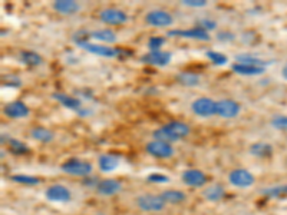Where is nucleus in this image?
<instances>
[{
	"label": "nucleus",
	"mask_w": 287,
	"mask_h": 215,
	"mask_svg": "<svg viewBox=\"0 0 287 215\" xmlns=\"http://www.w3.org/2000/svg\"><path fill=\"white\" fill-rule=\"evenodd\" d=\"M281 78H283L284 81H287V63L281 67Z\"/></svg>",
	"instance_id": "41"
},
{
	"label": "nucleus",
	"mask_w": 287,
	"mask_h": 215,
	"mask_svg": "<svg viewBox=\"0 0 287 215\" xmlns=\"http://www.w3.org/2000/svg\"><path fill=\"white\" fill-rule=\"evenodd\" d=\"M98 166L102 172H112L119 166V158L112 154H104L98 158Z\"/></svg>",
	"instance_id": "20"
},
{
	"label": "nucleus",
	"mask_w": 287,
	"mask_h": 215,
	"mask_svg": "<svg viewBox=\"0 0 287 215\" xmlns=\"http://www.w3.org/2000/svg\"><path fill=\"white\" fill-rule=\"evenodd\" d=\"M215 38L220 42H233L236 39V34L231 33V32H218Z\"/></svg>",
	"instance_id": "39"
},
{
	"label": "nucleus",
	"mask_w": 287,
	"mask_h": 215,
	"mask_svg": "<svg viewBox=\"0 0 287 215\" xmlns=\"http://www.w3.org/2000/svg\"><path fill=\"white\" fill-rule=\"evenodd\" d=\"M191 132V128L188 124L181 122V121H171L164 126L158 128L152 132V138L156 141H164L168 144L180 141L187 138Z\"/></svg>",
	"instance_id": "1"
},
{
	"label": "nucleus",
	"mask_w": 287,
	"mask_h": 215,
	"mask_svg": "<svg viewBox=\"0 0 287 215\" xmlns=\"http://www.w3.org/2000/svg\"><path fill=\"white\" fill-rule=\"evenodd\" d=\"M145 23L152 27H170L174 23V16L164 9H154L145 15Z\"/></svg>",
	"instance_id": "4"
},
{
	"label": "nucleus",
	"mask_w": 287,
	"mask_h": 215,
	"mask_svg": "<svg viewBox=\"0 0 287 215\" xmlns=\"http://www.w3.org/2000/svg\"><path fill=\"white\" fill-rule=\"evenodd\" d=\"M52 9L56 10L60 15H75L81 10V5L75 0H56L52 3Z\"/></svg>",
	"instance_id": "18"
},
{
	"label": "nucleus",
	"mask_w": 287,
	"mask_h": 215,
	"mask_svg": "<svg viewBox=\"0 0 287 215\" xmlns=\"http://www.w3.org/2000/svg\"><path fill=\"white\" fill-rule=\"evenodd\" d=\"M3 114L10 118V119H23L26 116H29L30 114V109L26 105L25 102L22 100H13V102H9L3 108Z\"/></svg>",
	"instance_id": "14"
},
{
	"label": "nucleus",
	"mask_w": 287,
	"mask_h": 215,
	"mask_svg": "<svg viewBox=\"0 0 287 215\" xmlns=\"http://www.w3.org/2000/svg\"><path fill=\"white\" fill-rule=\"evenodd\" d=\"M197 25L198 27L204 29L205 32H208V33H210V30H214L217 27V23L214 20H211V19H201V20H198Z\"/></svg>",
	"instance_id": "36"
},
{
	"label": "nucleus",
	"mask_w": 287,
	"mask_h": 215,
	"mask_svg": "<svg viewBox=\"0 0 287 215\" xmlns=\"http://www.w3.org/2000/svg\"><path fill=\"white\" fill-rule=\"evenodd\" d=\"M172 55L171 52H164V50H155V52H148L147 55L141 56V62L147 63L151 66L163 67L170 65Z\"/></svg>",
	"instance_id": "12"
},
{
	"label": "nucleus",
	"mask_w": 287,
	"mask_h": 215,
	"mask_svg": "<svg viewBox=\"0 0 287 215\" xmlns=\"http://www.w3.org/2000/svg\"><path fill=\"white\" fill-rule=\"evenodd\" d=\"M137 207L144 212H161L165 208V201L161 195L142 194L137 197Z\"/></svg>",
	"instance_id": "3"
},
{
	"label": "nucleus",
	"mask_w": 287,
	"mask_h": 215,
	"mask_svg": "<svg viewBox=\"0 0 287 215\" xmlns=\"http://www.w3.org/2000/svg\"><path fill=\"white\" fill-rule=\"evenodd\" d=\"M175 81L185 88H196L201 82V78H200V75L194 74V72L182 70L180 74L175 75Z\"/></svg>",
	"instance_id": "19"
},
{
	"label": "nucleus",
	"mask_w": 287,
	"mask_h": 215,
	"mask_svg": "<svg viewBox=\"0 0 287 215\" xmlns=\"http://www.w3.org/2000/svg\"><path fill=\"white\" fill-rule=\"evenodd\" d=\"M191 111L200 118H210L215 115V100L207 96H201L193 100L191 103Z\"/></svg>",
	"instance_id": "10"
},
{
	"label": "nucleus",
	"mask_w": 287,
	"mask_h": 215,
	"mask_svg": "<svg viewBox=\"0 0 287 215\" xmlns=\"http://www.w3.org/2000/svg\"><path fill=\"white\" fill-rule=\"evenodd\" d=\"M181 3L187 8H204L208 2L207 0H182Z\"/></svg>",
	"instance_id": "38"
},
{
	"label": "nucleus",
	"mask_w": 287,
	"mask_h": 215,
	"mask_svg": "<svg viewBox=\"0 0 287 215\" xmlns=\"http://www.w3.org/2000/svg\"><path fill=\"white\" fill-rule=\"evenodd\" d=\"M30 136L35 141L42 142V144H49L55 139V133L45 126H35L30 131Z\"/></svg>",
	"instance_id": "23"
},
{
	"label": "nucleus",
	"mask_w": 287,
	"mask_h": 215,
	"mask_svg": "<svg viewBox=\"0 0 287 215\" xmlns=\"http://www.w3.org/2000/svg\"><path fill=\"white\" fill-rule=\"evenodd\" d=\"M205 56L210 59L214 65H217V66H224V65H227V62H229V58H227L224 53H221V52H215V50H207V52H205Z\"/></svg>",
	"instance_id": "32"
},
{
	"label": "nucleus",
	"mask_w": 287,
	"mask_h": 215,
	"mask_svg": "<svg viewBox=\"0 0 287 215\" xmlns=\"http://www.w3.org/2000/svg\"><path fill=\"white\" fill-rule=\"evenodd\" d=\"M181 178H182V182H184L185 185L193 187V188H201V187H204L207 181H208V180H207V175H205L201 169H187V171L182 172Z\"/></svg>",
	"instance_id": "15"
},
{
	"label": "nucleus",
	"mask_w": 287,
	"mask_h": 215,
	"mask_svg": "<svg viewBox=\"0 0 287 215\" xmlns=\"http://www.w3.org/2000/svg\"><path fill=\"white\" fill-rule=\"evenodd\" d=\"M81 49L89 52L92 55H98L102 58H115V56H119V49L116 48H111L109 45H102V43H92L88 42L81 46Z\"/></svg>",
	"instance_id": "13"
},
{
	"label": "nucleus",
	"mask_w": 287,
	"mask_h": 215,
	"mask_svg": "<svg viewBox=\"0 0 287 215\" xmlns=\"http://www.w3.org/2000/svg\"><path fill=\"white\" fill-rule=\"evenodd\" d=\"M167 36L170 38H185V39H196V41L201 42H210L211 36L208 32H205L204 29L194 26L191 29H172L170 30Z\"/></svg>",
	"instance_id": "8"
},
{
	"label": "nucleus",
	"mask_w": 287,
	"mask_h": 215,
	"mask_svg": "<svg viewBox=\"0 0 287 215\" xmlns=\"http://www.w3.org/2000/svg\"><path fill=\"white\" fill-rule=\"evenodd\" d=\"M74 42L81 48L82 45H85V43H88L89 42V39H92L90 38V32H86V30H79V32H76V33L74 34Z\"/></svg>",
	"instance_id": "35"
},
{
	"label": "nucleus",
	"mask_w": 287,
	"mask_h": 215,
	"mask_svg": "<svg viewBox=\"0 0 287 215\" xmlns=\"http://www.w3.org/2000/svg\"><path fill=\"white\" fill-rule=\"evenodd\" d=\"M10 180L13 182L20 184V185H29V187H35V185H38V184L41 182L39 178H36V176H33V175H27V174L12 175Z\"/></svg>",
	"instance_id": "31"
},
{
	"label": "nucleus",
	"mask_w": 287,
	"mask_h": 215,
	"mask_svg": "<svg viewBox=\"0 0 287 215\" xmlns=\"http://www.w3.org/2000/svg\"><path fill=\"white\" fill-rule=\"evenodd\" d=\"M60 171H63L65 174L72 175V176H82L86 178L92 175L93 166L88 161H82V159H69L60 165Z\"/></svg>",
	"instance_id": "2"
},
{
	"label": "nucleus",
	"mask_w": 287,
	"mask_h": 215,
	"mask_svg": "<svg viewBox=\"0 0 287 215\" xmlns=\"http://www.w3.org/2000/svg\"><path fill=\"white\" fill-rule=\"evenodd\" d=\"M226 195V190L221 184H213V185H208L204 191H203V197L210 202H217L220 199L224 198Z\"/></svg>",
	"instance_id": "21"
},
{
	"label": "nucleus",
	"mask_w": 287,
	"mask_h": 215,
	"mask_svg": "<svg viewBox=\"0 0 287 215\" xmlns=\"http://www.w3.org/2000/svg\"><path fill=\"white\" fill-rule=\"evenodd\" d=\"M236 63H243V65H250V66H260V67H267L270 65V62L264 60V59L257 58L253 55H247V53H240L236 55Z\"/></svg>",
	"instance_id": "26"
},
{
	"label": "nucleus",
	"mask_w": 287,
	"mask_h": 215,
	"mask_svg": "<svg viewBox=\"0 0 287 215\" xmlns=\"http://www.w3.org/2000/svg\"><path fill=\"white\" fill-rule=\"evenodd\" d=\"M145 151L151 157L160 158V159H168V158L174 157V154H175V149L171 144L164 141H156V139L148 142L145 145Z\"/></svg>",
	"instance_id": "5"
},
{
	"label": "nucleus",
	"mask_w": 287,
	"mask_h": 215,
	"mask_svg": "<svg viewBox=\"0 0 287 215\" xmlns=\"http://www.w3.org/2000/svg\"><path fill=\"white\" fill-rule=\"evenodd\" d=\"M163 199L165 201V204H182L187 199V194L182 192L180 190H165L160 194Z\"/></svg>",
	"instance_id": "28"
},
{
	"label": "nucleus",
	"mask_w": 287,
	"mask_h": 215,
	"mask_svg": "<svg viewBox=\"0 0 287 215\" xmlns=\"http://www.w3.org/2000/svg\"><path fill=\"white\" fill-rule=\"evenodd\" d=\"M19 59H20V62L23 65L29 67L41 66L42 63H43V58H42L39 53H36L33 50H22L19 53Z\"/></svg>",
	"instance_id": "22"
},
{
	"label": "nucleus",
	"mask_w": 287,
	"mask_h": 215,
	"mask_svg": "<svg viewBox=\"0 0 287 215\" xmlns=\"http://www.w3.org/2000/svg\"><path fill=\"white\" fill-rule=\"evenodd\" d=\"M271 126L277 131L287 132V116L286 115H274L270 121Z\"/></svg>",
	"instance_id": "34"
},
{
	"label": "nucleus",
	"mask_w": 287,
	"mask_h": 215,
	"mask_svg": "<svg viewBox=\"0 0 287 215\" xmlns=\"http://www.w3.org/2000/svg\"><path fill=\"white\" fill-rule=\"evenodd\" d=\"M90 38L95 39V41L102 42V43H107V45H112L115 42L118 41L116 33L111 29H98V30H92L90 32Z\"/></svg>",
	"instance_id": "27"
},
{
	"label": "nucleus",
	"mask_w": 287,
	"mask_h": 215,
	"mask_svg": "<svg viewBox=\"0 0 287 215\" xmlns=\"http://www.w3.org/2000/svg\"><path fill=\"white\" fill-rule=\"evenodd\" d=\"M167 39L163 36H152L149 38L147 42V48L149 49V52H155V50H161V48L165 45Z\"/></svg>",
	"instance_id": "33"
},
{
	"label": "nucleus",
	"mask_w": 287,
	"mask_h": 215,
	"mask_svg": "<svg viewBox=\"0 0 287 215\" xmlns=\"http://www.w3.org/2000/svg\"><path fill=\"white\" fill-rule=\"evenodd\" d=\"M148 181L149 182H155V184H167V182H170V178L164 174H149L148 175Z\"/></svg>",
	"instance_id": "37"
},
{
	"label": "nucleus",
	"mask_w": 287,
	"mask_h": 215,
	"mask_svg": "<svg viewBox=\"0 0 287 215\" xmlns=\"http://www.w3.org/2000/svg\"><path fill=\"white\" fill-rule=\"evenodd\" d=\"M231 69L234 74L241 75V76H259L266 72V67L250 66V65H243V63H234Z\"/></svg>",
	"instance_id": "24"
},
{
	"label": "nucleus",
	"mask_w": 287,
	"mask_h": 215,
	"mask_svg": "<svg viewBox=\"0 0 287 215\" xmlns=\"http://www.w3.org/2000/svg\"><path fill=\"white\" fill-rule=\"evenodd\" d=\"M241 105L237 100L233 99H220L215 100V115L222 119H233L240 114Z\"/></svg>",
	"instance_id": "7"
},
{
	"label": "nucleus",
	"mask_w": 287,
	"mask_h": 215,
	"mask_svg": "<svg viewBox=\"0 0 287 215\" xmlns=\"http://www.w3.org/2000/svg\"><path fill=\"white\" fill-rule=\"evenodd\" d=\"M83 184H85V187H98V178H95V176H92V175H89V176H86L85 178V181H83Z\"/></svg>",
	"instance_id": "40"
},
{
	"label": "nucleus",
	"mask_w": 287,
	"mask_h": 215,
	"mask_svg": "<svg viewBox=\"0 0 287 215\" xmlns=\"http://www.w3.org/2000/svg\"><path fill=\"white\" fill-rule=\"evenodd\" d=\"M45 197L52 202L65 204V202H69L72 199V192L65 185L55 184V185H50L49 188L45 191Z\"/></svg>",
	"instance_id": "11"
},
{
	"label": "nucleus",
	"mask_w": 287,
	"mask_h": 215,
	"mask_svg": "<svg viewBox=\"0 0 287 215\" xmlns=\"http://www.w3.org/2000/svg\"><path fill=\"white\" fill-rule=\"evenodd\" d=\"M229 181L233 187H237V188H248L254 184L256 178L254 175L251 174L248 169L244 168H237V169H233L229 174Z\"/></svg>",
	"instance_id": "9"
},
{
	"label": "nucleus",
	"mask_w": 287,
	"mask_h": 215,
	"mask_svg": "<svg viewBox=\"0 0 287 215\" xmlns=\"http://www.w3.org/2000/svg\"><path fill=\"white\" fill-rule=\"evenodd\" d=\"M248 152H250L253 157L269 158L271 157V154H273V147H271L270 144H267V142H254V144L250 145Z\"/></svg>",
	"instance_id": "25"
},
{
	"label": "nucleus",
	"mask_w": 287,
	"mask_h": 215,
	"mask_svg": "<svg viewBox=\"0 0 287 215\" xmlns=\"http://www.w3.org/2000/svg\"><path fill=\"white\" fill-rule=\"evenodd\" d=\"M263 195L267 198H286L287 197V184L284 185H276L271 188H266L262 191Z\"/></svg>",
	"instance_id": "30"
},
{
	"label": "nucleus",
	"mask_w": 287,
	"mask_h": 215,
	"mask_svg": "<svg viewBox=\"0 0 287 215\" xmlns=\"http://www.w3.org/2000/svg\"><path fill=\"white\" fill-rule=\"evenodd\" d=\"M99 20L104 22L105 25L119 26L125 25L128 22V15L118 8H107L99 12Z\"/></svg>",
	"instance_id": "6"
},
{
	"label": "nucleus",
	"mask_w": 287,
	"mask_h": 215,
	"mask_svg": "<svg viewBox=\"0 0 287 215\" xmlns=\"http://www.w3.org/2000/svg\"><path fill=\"white\" fill-rule=\"evenodd\" d=\"M8 148L9 151H10L12 154H15V155H26V154H29V151H30L25 142L19 141L16 138H9Z\"/></svg>",
	"instance_id": "29"
},
{
	"label": "nucleus",
	"mask_w": 287,
	"mask_h": 215,
	"mask_svg": "<svg viewBox=\"0 0 287 215\" xmlns=\"http://www.w3.org/2000/svg\"><path fill=\"white\" fill-rule=\"evenodd\" d=\"M122 190V184L114 180V178H105V180H101L97 187V192L99 195H104V197H111L115 195L118 192H121Z\"/></svg>",
	"instance_id": "16"
},
{
	"label": "nucleus",
	"mask_w": 287,
	"mask_h": 215,
	"mask_svg": "<svg viewBox=\"0 0 287 215\" xmlns=\"http://www.w3.org/2000/svg\"><path fill=\"white\" fill-rule=\"evenodd\" d=\"M52 98L55 100H57L62 106L68 108V109H71V111H75L76 114H78V112L83 108L81 100L78 99V98H75V96H72V95H68V93L55 92V93L52 95Z\"/></svg>",
	"instance_id": "17"
}]
</instances>
